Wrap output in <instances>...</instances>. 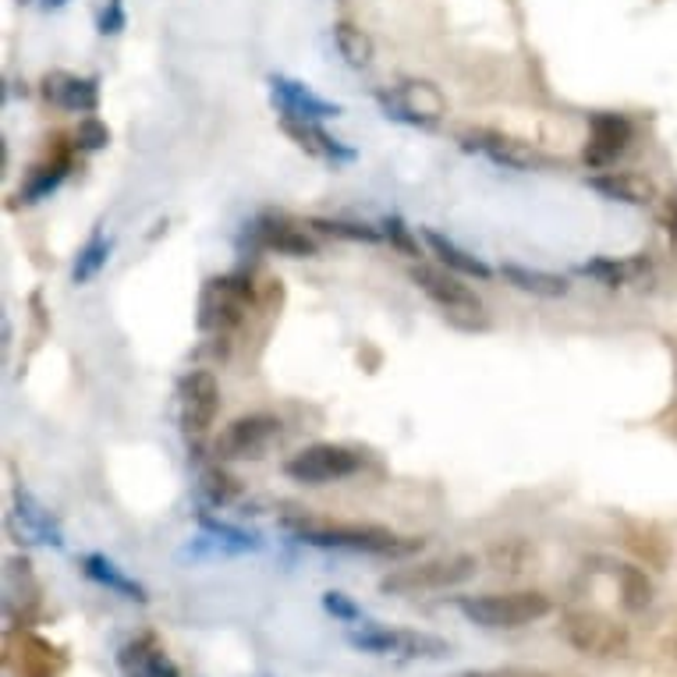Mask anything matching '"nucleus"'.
I'll use <instances>...</instances> for the list:
<instances>
[{
  "instance_id": "obj_1",
  "label": "nucleus",
  "mask_w": 677,
  "mask_h": 677,
  "mask_svg": "<svg viewBox=\"0 0 677 677\" xmlns=\"http://www.w3.org/2000/svg\"><path fill=\"white\" fill-rule=\"evenodd\" d=\"M298 543L319 547V550H351V553H373V557H409L423 550V539L398 536L384 525L369 522H327V518H288L284 522Z\"/></svg>"
},
{
  "instance_id": "obj_2",
  "label": "nucleus",
  "mask_w": 677,
  "mask_h": 677,
  "mask_svg": "<svg viewBox=\"0 0 677 677\" xmlns=\"http://www.w3.org/2000/svg\"><path fill=\"white\" fill-rule=\"evenodd\" d=\"M454 606L462 611L465 620L479 628H525L536 620L550 617L553 603L547 592L518 589V592H486V595H457Z\"/></svg>"
},
{
  "instance_id": "obj_3",
  "label": "nucleus",
  "mask_w": 677,
  "mask_h": 677,
  "mask_svg": "<svg viewBox=\"0 0 677 677\" xmlns=\"http://www.w3.org/2000/svg\"><path fill=\"white\" fill-rule=\"evenodd\" d=\"M479 561L472 553H451V557H432L418 564L394 567L380 578V592L387 595H415V592H443L451 586H462L476 575Z\"/></svg>"
},
{
  "instance_id": "obj_4",
  "label": "nucleus",
  "mask_w": 677,
  "mask_h": 677,
  "mask_svg": "<svg viewBox=\"0 0 677 677\" xmlns=\"http://www.w3.org/2000/svg\"><path fill=\"white\" fill-rule=\"evenodd\" d=\"M348 642L359 653L373 656H401V660H443L451 656V642H443L440 635L429 631H412V628H387V625H365L348 635Z\"/></svg>"
},
{
  "instance_id": "obj_5",
  "label": "nucleus",
  "mask_w": 677,
  "mask_h": 677,
  "mask_svg": "<svg viewBox=\"0 0 677 677\" xmlns=\"http://www.w3.org/2000/svg\"><path fill=\"white\" fill-rule=\"evenodd\" d=\"M561 635L564 642L575 649L581 656H625L628 653V628L617 625L614 617L606 614H595V611H572L564 614L561 620Z\"/></svg>"
},
{
  "instance_id": "obj_6",
  "label": "nucleus",
  "mask_w": 677,
  "mask_h": 677,
  "mask_svg": "<svg viewBox=\"0 0 677 677\" xmlns=\"http://www.w3.org/2000/svg\"><path fill=\"white\" fill-rule=\"evenodd\" d=\"M359 468H362V454L351 451V447H344V443H313L284 462L288 479L305 482V486L344 482L355 476Z\"/></svg>"
},
{
  "instance_id": "obj_7",
  "label": "nucleus",
  "mask_w": 677,
  "mask_h": 677,
  "mask_svg": "<svg viewBox=\"0 0 677 677\" xmlns=\"http://www.w3.org/2000/svg\"><path fill=\"white\" fill-rule=\"evenodd\" d=\"M284 423L269 412H252L241 415L235 423H227L216 437V454L227 457V462H255V457H266V451L280 440Z\"/></svg>"
},
{
  "instance_id": "obj_8",
  "label": "nucleus",
  "mask_w": 677,
  "mask_h": 677,
  "mask_svg": "<svg viewBox=\"0 0 677 677\" xmlns=\"http://www.w3.org/2000/svg\"><path fill=\"white\" fill-rule=\"evenodd\" d=\"M412 280L418 284V291H423L432 305H440L451 319L476 323L482 316V298L472 291L468 284H462V274H447V269L418 263L412 266Z\"/></svg>"
},
{
  "instance_id": "obj_9",
  "label": "nucleus",
  "mask_w": 677,
  "mask_h": 677,
  "mask_svg": "<svg viewBox=\"0 0 677 677\" xmlns=\"http://www.w3.org/2000/svg\"><path fill=\"white\" fill-rule=\"evenodd\" d=\"M376 103L384 106L387 117L415 128H429L443 117V97L429 83H404L398 89H380L376 92Z\"/></svg>"
},
{
  "instance_id": "obj_10",
  "label": "nucleus",
  "mask_w": 677,
  "mask_h": 677,
  "mask_svg": "<svg viewBox=\"0 0 677 677\" xmlns=\"http://www.w3.org/2000/svg\"><path fill=\"white\" fill-rule=\"evenodd\" d=\"M457 142H462L465 153H479L507 171H532L543 164L529 142L514 139V135H504V131H493V128H465V131H457Z\"/></svg>"
},
{
  "instance_id": "obj_11",
  "label": "nucleus",
  "mask_w": 677,
  "mask_h": 677,
  "mask_svg": "<svg viewBox=\"0 0 677 677\" xmlns=\"http://www.w3.org/2000/svg\"><path fill=\"white\" fill-rule=\"evenodd\" d=\"M221 412V384L206 369H192L181 384V429L188 437H202Z\"/></svg>"
},
{
  "instance_id": "obj_12",
  "label": "nucleus",
  "mask_w": 677,
  "mask_h": 677,
  "mask_svg": "<svg viewBox=\"0 0 677 677\" xmlns=\"http://www.w3.org/2000/svg\"><path fill=\"white\" fill-rule=\"evenodd\" d=\"M631 139H635V125L625 114L600 111L589 117V142H586V149H581V160H586V167L603 171L625 153Z\"/></svg>"
},
{
  "instance_id": "obj_13",
  "label": "nucleus",
  "mask_w": 677,
  "mask_h": 677,
  "mask_svg": "<svg viewBox=\"0 0 677 677\" xmlns=\"http://www.w3.org/2000/svg\"><path fill=\"white\" fill-rule=\"evenodd\" d=\"M269 97H274V106L280 111V117H305V121H327L341 114V103L323 100L319 92H313L305 83L288 75H269L266 78Z\"/></svg>"
},
{
  "instance_id": "obj_14",
  "label": "nucleus",
  "mask_w": 677,
  "mask_h": 677,
  "mask_svg": "<svg viewBox=\"0 0 677 677\" xmlns=\"http://www.w3.org/2000/svg\"><path fill=\"white\" fill-rule=\"evenodd\" d=\"M43 97L67 114H92L100 106V78L72 75V72H50L43 78Z\"/></svg>"
},
{
  "instance_id": "obj_15",
  "label": "nucleus",
  "mask_w": 677,
  "mask_h": 677,
  "mask_svg": "<svg viewBox=\"0 0 677 677\" xmlns=\"http://www.w3.org/2000/svg\"><path fill=\"white\" fill-rule=\"evenodd\" d=\"M117 667L125 677H181L174 660L164 653L153 635H139L117 649Z\"/></svg>"
},
{
  "instance_id": "obj_16",
  "label": "nucleus",
  "mask_w": 677,
  "mask_h": 677,
  "mask_svg": "<svg viewBox=\"0 0 677 677\" xmlns=\"http://www.w3.org/2000/svg\"><path fill=\"white\" fill-rule=\"evenodd\" d=\"M280 128L288 131L309 156H319V160H327V164H351V160H355V149L344 146L341 139H334V135L323 128L319 121L280 117Z\"/></svg>"
},
{
  "instance_id": "obj_17",
  "label": "nucleus",
  "mask_w": 677,
  "mask_h": 677,
  "mask_svg": "<svg viewBox=\"0 0 677 677\" xmlns=\"http://www.w3.org/2000/svg\"><path fill=\"white\" fill-rule=\"evenodd\" d=\"M255 241H260L263 249L269 252H280V255H291V260H309V255H316L319 246L316 238L305 231V227L298 224H288V221H274V216H266L252 227Z\"/></svg>"
},
{
  "instance_id": "obj_18",
  "label": "nucleus",
  "mask_w": 677,
  "mask_h": 677,
  "mask_svg": "<svg viewBox=\"0 0 677 677\" xmlns=\"http://www.w3.org/2000/svg\"><path fill=\"white\" fill-rule=\"evenodd\" d=\"M18 653H15V667L22 677H61L67 660L53 642L39 639L36 631H18L15 635Z\"/></svg>"
},
{
  "instance_id": "obj_19",
  "label": "nucleus",
  "mask_w": 677,
  "mask_h": 677,
  "mask_svg": "<svg viewBox=\"0 0 677 677\" xmlns=\"http://www.w3.org/2000/svg\"><path fill=\"white\" fill-rule=\"evenodd\" d=\"M11 518H15V525L29 543H43V547H61L64 543L61 525L53 522V514L39 504L29 490H15V511H11Z\"/></svg>"
},
{
  "instance_id": "obj_20",
  "label": "nucleus",
  "mask_w": 677,
  "mask_h": 677,
  "mask_svg": "<svg viewBox=\"0 0 677 677\" xmlns=\"http://www.w3.org/2000/svg\"><path fill=\"white\" fill-rule=\"evenodd\" d=\"M586 185L592 188V192H600L603 199L625 202V206H649V202L656 199L653 181H645V178H639V174H628V171L592 174V178H586Z\"/></svg>"
},
{
  "instance_id": "obj_21",
  "label": "nucleus",
  "mask_w": 677,
  "mask_h": 677,
  "mask_svg": "<svg viewBox=\"0 0 677 677\" xmlns=\"http://www.w3.org/2000/svg\"><path fill=\"white\" fill-rule=\"evenodd\" d=\"M78 567L86 572V578L100 581L103 589L125 595V600H131V603H146L149 600V592H146L142 581H135L131 575H125V567H117L111 557H103V553H83V557H78Z\"/></svg>"
},
{
  "instance_id": "obj_22",
  "label": "nucleus",
  "mask_w": 677,
  "mask_h": 677,
  "mask_svg": "<svg viewBox=\"0 0 677 677\" xmlns=\"http://www.w3.org/2000/svg\"><path fill=\"white\" fill-rule=\"evenodd\" d=\"M8 614H18V620L33 617V611L39 606V586H36V575H33V564L25 557H8Z\"/></svg>"
},
{
  "instance_id": "obj_23",
  "label": "nucleus",
  "mask_w": 677,
  "mask_h": 677,
  "mask_svg": "<svg viewBox=\"0 0 677 677\" xmlns=\"http://www.w3.org/2000/svg\"><path fill=\"white\" fill-rule=\"evenodd\" d=\"M500 277H504L511 288H518L532 298H564L567 291H572L567 277L550 274V269L522 266V263H500Z\"/></svg>"
},
{
  "instance_id": "obj_24",
  "label": "nucleus",
  "mask_w": 677,
  "mask_h": 677,
  "mask_svg": "<svg viewBox=\"0 0 677 677\" xmlns=\"http://www.w3.org/2000/svg\"><path fill=\"white\" fill-rule=\"evenodd\" d=\"M423 241L429 246V252L437 255V260L447 266V269H454V274H462V277H476V280H490L493 277V269L486 266L479 255H472L465 252L457 241H451L447 235L440 231H423Z\"/></svg>"
},
{
  "instance_id": "obj_25",
  "label": "nucleus",
  "mask_w": 677,
  "mask_h": 677,
  "mask_svg": "<svg viewBox=\"0 0 677 677\" xmlns=\"http://www.w3.org/2000/svg\"><path fill=\"white\" fill-rule=\"evenodd\" d=\"M330 36H334V47H337V53H341V61L348 67H359L362 72V67L373 64L376 47H373V39L365 29H359V25H351V22H334Z\"/></svg>"
},
{
  "instance_id": "obj_26",
  "label": "nucleus",
  "mask_w": 677,
  "mask_h": 677,
  "mask_svg": "<svg viewBox=\"0 0 677 677\" xmlns=\"http://www.w3.org/2000/svg\"><path fill=\"white\" fill-rule=\"evenodd\" d=\"M606 572H611V575L617 578V586H620V595H625V606H628V611H645L649 600H653V586H649V578H645L642 567L606 561Z\"/></svg>"
},
{
  "instance_id": "obj_27",
  "label": "nucleus",
  "mask_w": 677,
  "mask_h": 677,
  "mask_svg": "<svg viewBox=\"0 0 677 677\" xmlns=\"http://www.w3.org/2000/svg\"><path fill=\"white\" fill-rule=\"evenodd\" d=\"M642 263L639 260H614V255H600V260H589L578 266L581 277H592L600 280L603 288H625V284L639 274Z\"/></svg>"
},
{
  "instance_id": "obj_28",
  "label": "nucleus",
  "mask_w": 677,
  "mask_h": 677,
  "mask_svg": "<svg viewBox=\"0 0 677 677\" xmlns=\"http://www.w3.org/2000/svg\"><path fill=\"white\" fill-rule=\"evenodd\" d=\"M106 260H111V238L106 235H92L83 249H78L75 255V266H72V284H89V280H97L100 277V269L106 266Z\"/></svg>"
},
{
  "instance_id": "obj_29",
  "label": "nucleus",
  "mask_w": 677,
  "mask_h": 677,
  "mask_svg": "<svg viewBox=\"0 0 677 677\" xmlns=\"http://www.w3.org/2000/svg\"><path fill=\"white\" fill-rule=\"evenodd\" d=\"M199 525H202V529H206L210 536L221 539V543L235 547V550H260V536H255V532L238 529V525L224 522V518H213V514H206V511L199 514Z\"/></svg>"
},
{
  "instance_id": "obj_30",
  "label": "nucleus",
  "mask_w": 677,
  "mask_h": 677,
  "mask_svg": "<svg viewBox=\"0 0 677 677\" xmlns=\"http://www.w3.org/2000/svg\"><path fill=\"white\" fill-rule=\"evenodd\" d=\"M309 227L330 235V238H348V241H365V246H376L384 241V227L373 224H351V221H309Z\"/></svg>"
},
{
  "instance_id": "obj_31",
  "label": "nucleus",
  "mask_w": 677,
  "mask_h": 677,
  "mask_svg": "<svg viewBox=\"0 0 677 677\" xmlns=\"http://www.w3.org/2000/svg\"><path fill=\"white\" fill-rule=\"evenodd\" d=\"M529 557H532V553H529V547L522 543V539H504V543H497L490 550V561H493L497 572H511V575L525 572Z\"/></svg>"
},
{
  "instance_id": "obj_32",
  "label": "nucleus",
  "mask_w": 677,
  "mask_h": 677,
  "mask_svg": "<svg viewBox=\"0 0 677 677\" xmlns=\"http://www.w3.org/2000/svg\"><path fill=\"white\" fill-rule=\"evenodd\" d=\"M202 493L210 497V504H231V500L241 493V486L235 476H227L224 468H210V472H202Z\"/></svg>"
},
{
  "instance_id": "obj_33",
  "label": "nucleus",
  "mask_w": 677,
  "mask_h": 677,
  "mask_svg": "<svg viewBox=\"0 0 677 677\" xmlns=\"http://www.w3.org/2000/svg\"><path fill=\"white\" fill-rule=\"evenodd\" d=\"M64 174H67V160H58V164H50L43 171H36V178L22 188V202H39V199H47L53 188H58L64 181Z\"/></svg>"
},
{
  "instance_id": "obj_34",
  "label": "nucleus",
  "mask_w": 677,
  "mask_h": 677,
  "mask_svg": "<svg viewBox=\"0 0 677 677\" xmlns=\"http://www.w3.org/2000/svg\"><path fill=\"white\" fill-rule=\"evenodd\" d=\"M384 241H390L401 255H409V260H418L423 249H418V238L412 235V227L401 221V216H384Z\"/></svg>"
},
{
  "instance_id": "obj_35",
  "label": "nucleus",
  "mask_w": 677,
  "mask_h": 677,
  "mask_svg": "<svg viewBox=\"0 0 677 677\" xmlns=\"http://www.w3.org/2000/svg\"><path fill=\"white\" fill-rule=\"evenodd\" d=\"M75 146L86 149V153H97V149L111 146V128L103 125L100 117H83L75 128Z\"/></svg>"
},
{
  "instance_id": "obj_36",
  "label": "nucleus",
  "mask_w": 677,
  "mask_h": 677,
  "mask_svg": "<svg viewBox=\"0 0 677 677\" xmlns=\"http://www.w3.org/2000/svg\"><path fill=\"white\" fill-rule=\"evenodd\" d=\"M128 25V11H125V0H106L103 11H100V22H97V33L100 36H121Z\"/></svg>"
},
{
  "instance_id": "obj_37",
  "label": "nucleus",
  "mask_w": 677,
  "mask_h": 677,
  "mask_svg": "<svg viewBox=\"0 0 677 677\" xmlns=\"http://www.w3.org/2000/svg\"><path fill=\"white\" fill-rule=\"evenodd\" d=\"M323 606H327V614H334L337 620H359L362 617V606L351 600V595L337 592V589L323 592Z\"/></svg>"
},
{
  "instance_id": "obj_38",
  "label": "nucleus",
  "mask_w": 677,
  "mask_h": 677,
  "mask_svg": "<svg viewBox=\"0 0 677 677\" xmlns=\"http://www.w3.org/2000/svg\"><path fill=\"white\" fill-rule=\"evenodd\" d=\"M462 677H553V674L525 670V667H493V670H465Z\"/></svg>"
},
{
  "instance_id": "obj_39",
  "label": "nucleus",
  "mask_w": 677,
  "mask_h": 677,
  "mask_svg": "<svg viewBox=\"0 0 677 677\" xmlns=\"http://www.w3.org/2000/svg\"><path fill=\"white\" fill-rule=\"evenodd\" d=\"M667 231H670V246L677 249V202H670V213H667Z\"/></svg>"
},
{
  "instance_id": "obj_40",
  "label": "nucleus",
  "mask_w": 677,
  "mask_h": 677,
  "mask_svg": "<svg viewBox=\"0 0 677 677\" xmlns=\"http://www.w3.org/2000/svg\"><path fill=\"white\" fill-rule=\"evenodd\" d=\"M67 4V0H39V8H43V11H61Z\"/></svg>"
},
{
  "instance_id": "obj_41",
  "label": "nucleus",
  "mask_w": 677,
  "mask_h": 677,
  "mask_svg": "<svg viewBox=\"0 0 677 677\" xmlns=\"http://www.w3.org/2000/svg\"><path fill=\"white\" fill-rule=\"evenodd\" d=\"M18 4H33V0H18Z\"/></svg>"
}]
</instances>
